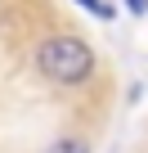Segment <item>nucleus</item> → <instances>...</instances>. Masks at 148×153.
<instances>
[{"label":"nucleus","instance_id":"nucleus-1","mask_svg":"<svg viewBox=\"0 0 148 153\" xmlns=\"http://www.w3.org/2000/svg\"><path fill=\"white\" fill-rule=\"evenodd\" d=\"M36 68H40V76H49L54 86H81L94 72V50L81 36H49L36 50Z\"/></svg>","mask_w":148,"mask_h":153},{"label":"nucleus","instance_id":"nucleus-3","mask_svg":"<svg viewBox=\"0 0 148 153\" xmlns=\"http://www.w3.org/2000/svg\"><path fill=\"white\" fill-rule=\"evenodd\" d=\"M77 5H85V9L99 14V18H112V5H103V0H77Z\"/></svg>","mask_w":148,"mask_h":153},{"label":"nucleus","instance_id":"nucleus-4","mask_svg":"<svg viewBox=\"0 0 148 153\" xmlns=\"http://www.w3.org/2000/svg\"><path fill=\"white\" fill-rule=\"evenodd\" d=\"M126 9H130V14H139V18H144V14H148V0H126Z\"/></svg>","mask_w":148,"mask_h":153},{"label":"nucleus","instance_id":"nucleus-2","mask_svg":"<svg viewBox=\"0 0 148 153\" xmlns=\"http://www.w3.org/2000/svg\"><path fill=\"white\" fill-rule=\"evenodd\" d=\"M45 153H90V149H85V140H77V135H63V140H54Z\"/></svg>","mask_w":148,"mask_h":153}]
</instances>
